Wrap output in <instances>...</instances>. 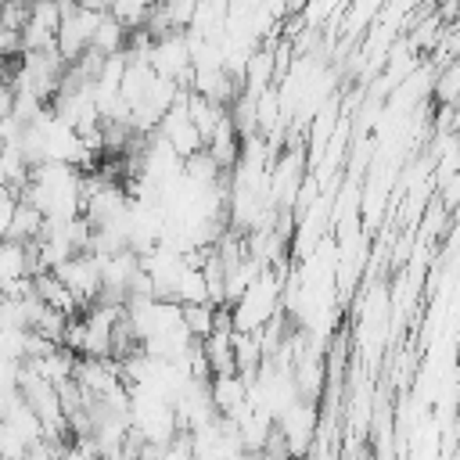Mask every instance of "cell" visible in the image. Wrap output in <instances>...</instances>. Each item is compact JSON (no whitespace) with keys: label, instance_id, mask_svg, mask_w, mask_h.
Listing matches in <instances>:
<instances>
[{"label":"cell","instance_id":"cell-13","mask_svg":"<svg viewBox=\"0 0 460 460\" xmlns=\"http://www.w3.org/2000/svg\"><path fill=\"white\" fill-rule=\"evenodd\" d=\"M388 0H349L345 4V36H359L363 29H370L377 22V14L385 11Z\"/></svg>","mask_w":460,"mask_h":460},{"label":"cell","instance_id":"cell-12","mask_svg":"<svg viewBox=\"0 0 460 460\" xmlns=\"http://www.w3.org/2000/svg\"><path fill=\"white\" fill-rule=\"evenodd\" d=\"M431 93H435L438 104H453V108H460V58H449V61L435 72Z\"/></svg>","mask_w":460,"mask_h":460},{"label":"cell","instance_id":"cell-15","mask_svg":"<svg viewBox=\"0 0 460 460\" xmlns=\"http://www.w3.org/2000/svg\"><path fill=\"white\" fill-rule=\"evenodd\" d=\"M155 4H158V0H111L108 11H111L126 29H144V22H147V14H151Z\"/></svg>","mask_w":460,"mask_h":460},{"label":"cell","instance_id":"cell-2","mask_svg":"<svg viewBox=\"0 0 460 460\" xmlns=\"http://www.w3.org/2000/svg\"><path fill=\"white\" fill-rule=\"evenodd\" d=\"M104 14H108L104 4H93V0H65L61 25H58V50H61L65 61H75V58H83L90 50L93 32L104 22Z\"/></svg>","mask_w":460,"mask_h":460},{"label":"cell","instance_id":"cell-3","mask_svg":"<svg viewBox=\"0 0 460 460\" xmlns=\"http://www.w3.org/2000/svg\"><path fill=\"white\" fill-rule=\"evenodd\" d=\"M147 61L158 75L187 86L190 83V72H194V61H190V36L187 29H172V32H162L151 40L147 47Z\"/></svg>","mask_w":460,"mask_h":460},{"label":"cell","instance_id":"cell-16","mask_svg":"<svg viewBox=\"0 0 460 460\" xmlns=\"http://www.w3.org/2000/svg\"><path fill=\"white\" fill-rule=\"evenodd\" d=\"M14 208H18V190H11V187L0 180V241H4V237H7V230H11Z\"/></svg>","mask_w":460,"mask_h":460},{"label":"cell","instance_id":"cell-17","mask_svg":"<svg viewBox=\"0 0 460 460\" xmlns=\"http://www.w3.org/2000/svg\"><path fill=\"white\" fill-rule=\"evenodd\" d=\"M446 47H449V50H460V14H456V22L449 25V40H446Z\"/></svg>","mask_w":460,"mask_h":460},{"label":"cell","instance_id":"cell-10","mask_svg":"<svg viewBox=\"0 0 460 460\" xmlns=\"http://www.w3.org/2000/svg\"><path fill=\"white\" fill-rule=\"evenodd\" d=\"M126 36H129V29L108 11L104 14V22L97 25V32H93V43H90V50L93 54H101V58H115V54H122L126 50Z\"/></svg>","mask_w":460,"mask_h":460},{"label":"cell","instance_id":"cell-14","mask_svg":"<svg viewBox=\"0 0 460 460\" xmlns=\"http://www.w3.org/2000/svg\"><path fill=\"white\" fill-rule=\"evenodd\" d=\"M180 309H183L187 331H190L198 341H205V338L216 331V313H219L216 302H187V305H180Z\"/></svg>","mask_w":460,"mask_h":460},{"label":"cell","instance_id":"cell-5","mask_svg":"<svg viewBox=\"0 0 460 460\" xmlns=\"http://www.w3.org/2000/svg\"><path fill=\"white\" fill-rule=\"evenodd\" d=\"M61 11H65V0H29V14L22 25V54L58 47Z\"/></svg>","mask_w":460,"mask_h":460},{"label":"cell","instance_id":"cell-1","mask_svg":"<svg viewBox=\"0 0 460 460\" xmlns=\"http://www.w3.org/2000/svg\"><path fill=\"white\" fill-rule=\"evenodd\" d=\"M277 313H280V270L262 266L252 288L230 305L234 331H262Z\"/></svg>","mask_w":460,"mask_h":460},{"label":"cell","instance_id":"cell-6","mask_svg":"<svg viewBox=\"0 0 460 460\" xmlns=\"http://www.w3.org/2000/svg\"><path fill=\"white\" fill-rule=\"evenodd\" d=\"M280 79V68H277V54H273V43L266 47H255L248 65H244V75H241V90L259 97L262 90H270L273 83Z\"/></svg>","mask_w":460,"mask_h":460},{"label":"cell","instance_id":"cell-7","mask_svg":"<svg viewBox=\"0 0 460 460\" xmlns=\"http://www.w3.org/2000/svg\"><path fill=\"white\" fill-rule=\"evenodd\" d=\"M241 133H237V126H234V119H230V111L219 119V126L212 129V137H208V155L223 165V169H234L237 165V158H241Z\"/></svg>","mask_w":460,"mask_h":460},{"label":"cell","instance_id":"cell-11","mask_svg":"<svg viewBox=\"0 0 460 460\" xmlns=\"http://www.w3.org/2000/svg\"><path fill=\"white\" fill-rule=\"evenodd\" d=\"M43 226H47L43 212H40L32 201L18 198V208H14V219H11L7 237H14V241H36V237L43 234Z\"/></svg>","mask_w":460,"mask_h":460},{"label":"cell","instance_id":"cell-18","mask_svg":"<svg viewBox=\"0 0 460 460\" xmlns=\"http://www.w3.org/2000/svg\"><path fill=\"white\" fill-rule=\"evenodd\" d=\"M0 180H4V144H0Z\"/></svg>","mask_w":460,"mask_h":460},{"label":"cell","instance_id":"cell-8","mask_svg":"<svg viewBox=\"0 0 460 460\" xmlns=\"http://www.w3.org/2000/svg\"><path fill=\"white\" fill-rule=\"evenodd\" d=\"M22 277H32L29 273V248L25 241H14V237H4L0 241V291Z\"/></svg>","mask_w":460,"mask_h":460},{"label":"cell","instance_id":"cell-4","mask_svg":"<svg viewBox=\"0 0 460 460\" xmlns=\"http://www.w3.org/2000/svg\"><path fill=\"white\" fill-rule=\"evenodd\" d=\"M54 273H58V280L75 295L79 309H86V305H93V302L101 298L104 280H101V255H97V252H75V255L65 259Z\"/></svg>","mask_w":460,"mask_h":460},{"label":"cell","instance_id":"cell-9","mask_svg":"<svg viewBox=\"0 0 460 460\" xmlns=\"http://www.w3.org/2000/svg\"><path fill=\"white\" fill-rule=\"evenodd\" d=\"M36 280V295L50 305V309H61V313H68V316H75L79 313V302H75V295L58 280V273L54 270H43V273H36L32 277Z\"/></svg>","mask_w":460,"mask_h":460},{"label":"cell","instance_id":"cell-19","mask_svg":"<svg viewBox=\"0 0 460 460\" xmlns=\"http://www.w3.org/2000/svg\"><path fill=\"white\" fill-rule=\"evenodd\" d=\"M18 4H29V0H18Z\"/></svg>","mask_w":460,"mask_h":460},{"label":"cell","instance_id":"cell-20","mask_svg":"<svg viewBox=\"0 0 460 460\" xmlns=\"http://www.w3.org/2000/svg\"><path fill=\"white\" fill-rule=\"evenodd\" d=\"M0 460H4V456H0Z\"/></svg>","mask_w":460,"mask_h":460}]
</instances>
